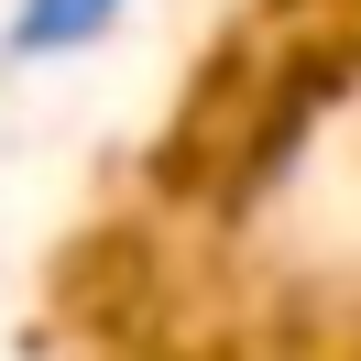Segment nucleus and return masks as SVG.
Returning a JSON list of instances; mask_svg holds the SVG:
<instances>
[{"instance_id": "obj_1", "label": "nucleus", "mask_w": 361, "mask_h": 361, "mask_svg": "<svg viewBox=\"0 0 361 361\" xmlns=\"http://www.w3.org/2000/svg\"><path fill=\"white\" fill-rule=\"evenodd\" d=\"M110 23H121V0H23V44L33 55H66V44H88Z\"/></svg>"}]
</instances>
